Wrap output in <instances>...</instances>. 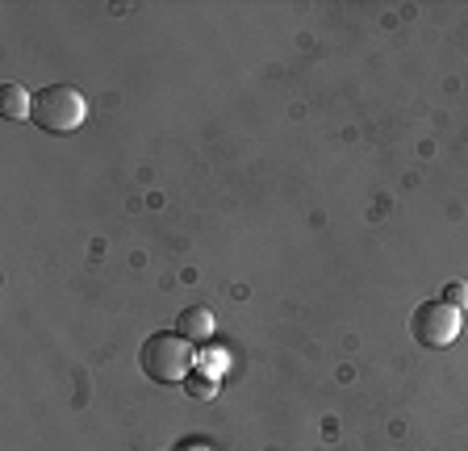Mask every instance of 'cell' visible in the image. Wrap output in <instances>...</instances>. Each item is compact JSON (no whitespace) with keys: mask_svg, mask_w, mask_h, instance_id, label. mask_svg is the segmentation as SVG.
<instances>
[{"mask_svg":"<svg viewBox=\"0 0 468 451\" xmlns=\"http://www.w3.org/2000/svg\"><path fill=\"white\" fill-rule=\"evenodd\" d=\"M439 301H448L452 309H468V285H464V280H452V285L443 288V297H439Z\"/></svg>","mask_w":468,"mask_h":451,"instance_id":"obj_7","label":"cell"},{"mask_svg":"<svg viewBox=\"0 0 468 451\" xmlns=\"http://www.w3.org/2000/svg\"><path fill=\"white\" fill-rule=\"evenodd\" d=\"M88 118V100L80 89H71V84H47V89L34 92V113H29V121H38L42 130H50V134H71V130H80Z\"/></svg>","mask_w":468,"mask_h":451,"instance_id":"obj_2","label":"cell"},{"mask_svg":"<svg viewBox=\"0 0 468 451\" xmlns=\"http://www.w3.org/2000/svg\"><path fill=\"white\" fill-rule=\"evenodd\" d=\"M410 330H414V339H419L422 347H431V351H439V347H448L460 339V309H452L448 301H422L419 309H414V318H410Z\"/></svg>","mask_w":468,"mask_h":451,"instance_id":"obj_3","label":"cell"},{"mask_svg":"<svg viewBox=\"0 0 468 451\" xmlns=\"http://www.w3.org/2000/svg\"><path fill=\"white\" fill-rule=\"evenodd\" d=\"M0 113H5V121H29L34 97H29L21 84H5V89H0Z\"/></svg>","mask_w":468,"mask_h":451,"instance_id":"obj_5","label":"cell"},{"mask_svg":"<svg viewBox=\"0 0 468 451\" xmlns=\"http://www.w3.org/2000/svg\"><path fill=\"white\" fill-rule=\"evenodd\" d=\"M138 363L155 384H180L193 372V343L172 330H155L138 351Z\"/></svg>","mask_w":468,"mask_h":451,"instance_id":"obj_1","label":"cell"},{"mask_svg":"<svg viewBox=\"0 0 468 451\" xmlns=\"http://www.w3.org/2000/svg\"><path fill=\"white\" fill-rule=\"evenodd\" d=\"M185 393H188V397H205V402H209V397H218V376L201 368V372H193L185 381Z\"/></svg>","mask_w":468,"mask_h":451,"instance_id":"obj_6","label":"cell"},{"mask_svg":"<svg viewBox=\"0 0 468 451\" xmlns=\"http://www.w3.org/2000/svg\"><path fill=\"white\" fill-rule=\"evenodd\" d=\"M176 334L188 339V343H205L214 334V314L205 305H193V309H185V314L176 318Z\"/></svg>","mask_w":468,"mask_h":451,"instance_id":"obj_4","label":"cell"}]
</instances>
